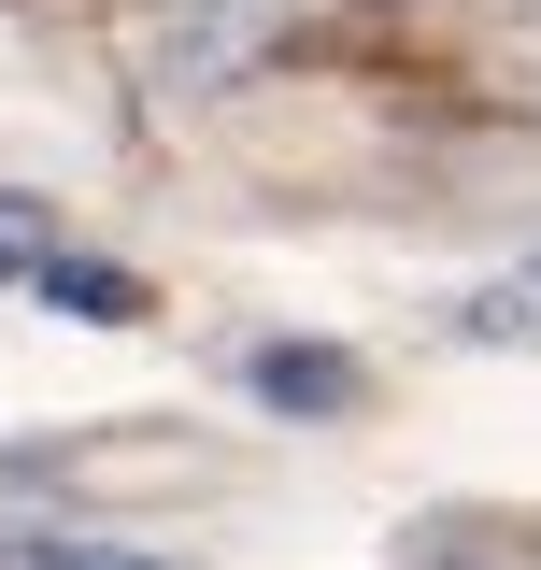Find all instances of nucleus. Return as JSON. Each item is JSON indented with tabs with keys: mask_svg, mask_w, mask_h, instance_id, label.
Returning a JSON list of instances; mask_svg holds the SVG:
<instances>
[{
	"mask_svg": "<svg viewBox=\"0 0 541 570\" xmlns=\"http://www.w3.org/2000/svg\"><path fill=\"white\" fill-rule=\"evenodd\" d=\"M243 385H257L270 414H314V428L371 400V371H356L342 343H257V356H243Z\"/></svg>",
	"mask_w": 541,
	"mask_h": 570,
	"instance_id": "f257e3e1",
	"label": "nucleus"
},
{
	"mask_svg": "<svg viewBox=\"0 0 541 570\" xmlns=\"http://www.w3.org/2000/svg\"><path fill=\"white\" fill-rule=\"evenodd\" d=\"M257 43H270V14L257 0H200V14H186V29H171V86H228V71H257Z\"/></svg>",
	"mask_w": 541,
	"mask_h": 570,
	"instance_id": "f03ea898",
	"label": "nucleus"
},
{
	"mask_svg": "<svg viewBox=\"0 0 541 570\" xmlns=\"http://www.w3.org/2000/svg\"><path fill=\"white\" fill-rule=\"evenodd\" d=\"M43 299H58V314H86V328H129L142 314V272H115V257H43Z\"/></svg>",
	"mask_w": 541,
	"mask_h": 570,
	"instance_id": "7ed1b4c3",
	"label": "nucleus"
},
{
	"mask_svg": "<svg viewBox=\"0 0 541 570\" xmlns=\"http://www.w3.org/2000/svg\"><path fill=\"white\" fill-rule=\"evenodd\" d=\"M43 257H58V214L29 200V186H0V285H29Z\"/></svg>",
	"mask_w": 541,
	"mask_h": 570,
	"instance_id": "20e7f679",
	"label": "nucleus"
},
{
	"mask_svg": "<svg viewBox=\"0 0 541 570\" xmlns=\"http://www.w3.org/2000/svg\"><path fill=\"white\" fill-rule=\"evenodd\" d=\"M29 570H171L157 542H100V528H58V542H29Z\"/></svg>",
	"mask_w": 541,
	"mask_h": 570,
	"instance_id": "39448f33",
	"label": "nucleus"
},
{
	"mask_svg": "<svg viewBox=\"0 0 541 570\" xmlns=\"http://www.w3.org/2000/svg\"><path fill=\"white\" fill-rule=\"evenodd\" d=\"M456 328H471V343H541V299H528V285H484Z\"/></svg>",
	"mask_w": 541,
	"mask_h": 570,
	"instance_id": "423d86ee",
	"label": "nucleus"
},
{
	"mask_svg": "<svg viewBox=\"0 0 541 570\" xmlns=\"http://www.w3.org/2000/svg\"><path fill=\"white\" fill-rule=\"evenodd\" d=\"M528 299H541V285H528Z\"/></svg>",
	"mask_w": 541,
	"mask_h": 570,
	"instance_id": "0eeeda50",
	"label": "nucleus"
}]
</instances>
